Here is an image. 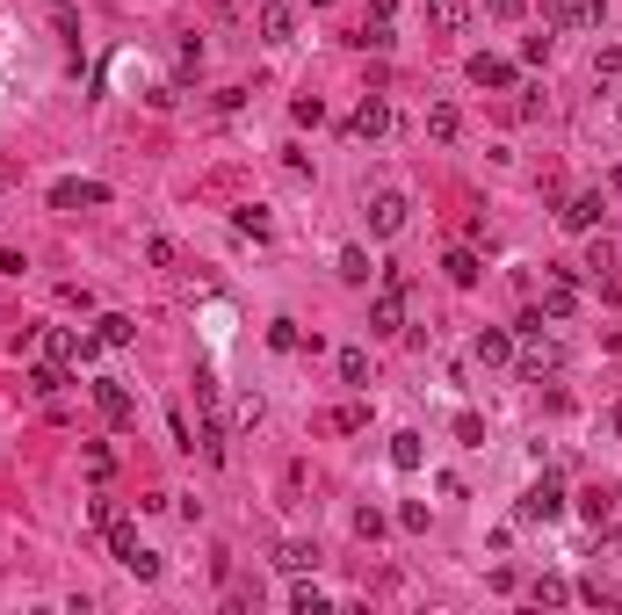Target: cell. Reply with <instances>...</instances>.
Returning a JSON list of instances; mask_svg holds the SVG:
<instances>
[{
	"mask_svg": "<svg viewBox=\"0 0 622 615\" xmlns=\"http://www.w3.org/2000/svg\"><path fill=\"white\" fill-rule=\"evenodd\" d=\"M145 261H152V268H174V239L152 232V239H145Z\"/></svg>",
	"mask_w": 622,
	"mask_h": 615,
	"instance_id": "obj_32",
	"label": "cell"
},
{
	"mask_svg": "<svg viewBox=\"0 0 622 615\" xmlns=\"http://www.w3.org/2000/svg\"><path fill=\"white\" fill-rule=\"evenodd\" d=\"M268 348H283V355H297V348H304V333H297V319H275V326H268Z\"/></svg>",
	"mask_w": 622,
	"mask_h": 615,
	"instance_id": "obj_25",
	"label": "cell"
},
{
	"mask_svg": "<svg viewBox=\"0 0 622 615\" xmlns=\"http://www.w3.org/2000/svg\"><path fill=\"white\" fill-rule=\"evenodd\" d=\"M355 44H362V51H391V22H362Z\"/></svg>",
	"mask_w": 622,
	"mask_h": 615,
	"instance_id": "obj_30",
	"label": "cell"
},
{
	"mask_svg": "<svg viewBox=\"0 0 622 615\" xmlns=\"http://www.w3.org/2000/svg\"><path fill=\"white\" fill-rule=\"evenodd\" d=\"M0 189H8V181H0Z\"/></svg>",
	"mask_w": 622,
	"mask_h": 615,
	"instance_id": "obj_46",
	"label": "cell"
},
{
	"mask_svg": "<svg viewBox=\"0 0 622 615\" xmlns=\"http://www.w3.org/2000/svg\"><path fill=\"white\" fill-rule=\"evenodd\" d=\"M514 369H521L528 384H543V377L565 369V348L543 333V312H521V326H514Z\"/></svg>",
	"mask_w": 622,
	"mask_h": 615,
	"instance_id": "obj_1",
	"label": "cell"
},
{
	"mask_svg": "<svg viewBox=\"0 0 622 615\" xmlns=\"http://www.w3.org/2000/svg\"><path fill=\"white\" fill-rule=\"evenodd\" d=\"M536 601H543V608H557V601H572V587H565L557 572H543V579H536Z\"/></svg>",
	"mask_w": 622,
	"mask_h": 615,
	"instance_id": "obj_31",
	"label": "cell"
},
{
	"mask_svg": "<svg viewBox=\"0 0 622 615\" xmlns=\"http://www.w3.org/2000/svg\"><path fill=\"white\" fill-rule=\"evenodd\" d=\"M406 218H413V203H406V189H377L369 196V232H406Z\"/></svg>",
	"mask_w": 622,
	"mask_h": 615,
	"instance_id": "obj_5",
	"label": "cell"
},
{
	"mask_svg": "<svg viewBox=\"0 0 622 615\" xmlns=\"http://www.w3.org/2000/svg\"><path fill=\"white\" fill-rule=\"evenodd\" d=\"M102 203H109V189H102V181H80V174L51 181V210H102Z\"/></svg>",
	"mask_w": 622,
	"mask_h": 615,
	"instance_id": "obj_6",
	"label": "cell"
},
{
	"mask_svg": "<svg viewBox=\"0 0 622 615\" xmlns=\"http://www.w3.org/2000/svg\"><path fill=\"white\" fill-rule=\"evenodd\" d=\"M232 225H239L246 239H268V232H275V225H268V210H261V203H246V210H239V218H232Z\"/></svg>",
	"mask_w": 622,
	"mask_h": 615,
	"instance_id": "obj_24",
	"label": "cell"
},
{
	"mask_svg": "<svg viewBox=\"0 0 622 615\" xmlns=\"http://www.w3.org/2000/svg\"><path fill=\"white\" fill-rule=\"evenodd\" d=\"M471 355H478L485 369H500V362H514V333H507V326H485L478 341H471Z\"/></svg>",
	"mask_w": 622,
	"mask_h": 615,
	"instance_id": "obj_10",
	"label": "cell"
},
{
	"mask_svg": "<svg viewBox=\"0 0 622 615\" xmlns=\"http://www.w3.org/2000/svg\"><path fill=\"white\" fill-rule=\"evenodd\" d=\"M406 290H413V275L384 268V290L369 297V333H398V326H406Z\"/></svg>",
	"mask_w": 622,
	"mask_h": 615,
	"instance_id": "obj_2",
	"label": "cell"
},
{
	"mask_svg": "<svg viewBox=\"0 0 622 615\" xmlns=\"http://www.w3.org/2000/svg\"><path fill=\"white\" fill-rule=\"evenodd\" d=\"M369 275H377V268H369V254H362V246H340V283H369Z\"/></svg>",
	"mask_w": 622,
	"mask_h": 615,
	"instance_id": "obj_20",
	"label": "cell"
},
{
	"mask_svg": "<svg viewBox=\"0 0 622 615\" xmlns=\"http://www.w3.org/2000/svg\"><path fill=\"white\" fill-rule=\"evenodd\" d=\"M261 37H268V44H290V37H297V15L283 8V0H268V8H261Z\"/></svg>",
	"mask_w": 622,
	"mask_h": 615,
	"instance_id": "obj_14",
	"label": "cell"
},
{
	"mask_svg": "<svg viewBox=\"0 0 622 615\" xmlns=\"http://www.w3.org/2000/svg\"><path fill=\"white\" fill-rule=\"evenodd\" d=\"M586 601H594V608H615V587H608V579H586V587H579Z\"/></svg>",
	"mask_w": 622,
	"mask_h": 615,
	"instance_id": "obj_38",
	"label": "cell"
},
{
	"mask_svg": "<svg viewBox=\"0 0 622 615\" xmlns=\"http://www.w3.org/2000/svg\"><path fill=\"white\" fill-rule=\"evenodd\" d=\"M427 131H434V138H442V145H449V138L463 131V116H456L449 102H434V109H427Z\"/></svg>",
	"mask_w": 622,
	"mask_h": 615,
	"instance_id": "obj_21",
	"label": "cell"
},
{
	"mask_svg": "<svg viewBox=\"0 0 622 615\" xmlns=\"http://www.w3.org/2000/svg\"><path fill=\"white\" fill-rule=\"evenodd\" d=\"M95 333H102V348H131V333H138V326L123 319V312H102V319H95Z\"/></svg>",
	"mask_w": 622,
	"mask_h": 615,
	"instance_id": "obj_19",
	"label": "cell"
},
{
	"mask_svg": "<svg viewBox=\"0 0 622 615\" xmlns=\"http://www.w3.org/2000/svg\"><path fill=\"white\" fill-rule=\"evenodd\" d=\"M275 565H283V572H319V543H283V550H275Z\"/></svg>",
	"mask_w": 622,
	"mask_h": 615,
	"instance_id": "obj_16",
	"label": "cell"
},
{
	"mask_svg": "<svg viewBox=\"0 0 622 615\" xmlns=\"http://www.w3.org/2000/svg\"><path fill=\"white\" fill-rule=\"evenodd\" d=\"M44 355H51V362H66V369H80V362H95V355H102V333L51 326V333H44Z\"/></svg>",
	"mask_w": 622,
	"mask_h": 615,
	"instance_id": "obj_3",
	"label": "cell"
},
{
	"mask_svg": "<svg viewBox=\"0 0 622 615\" xmlns=\"http://www.w3.org/2000/svg\"><path fill=\"white\" fill-rule=\"evenodd\" d=\"M398 15V0H369V22H391Z\"/></svg>",
	"mask_w": 622,
	"mask_h": 615,
	"instance_id": "obj_42",
	"label": "cell"
},
{
	"mask_svg": "<svg viewBox=\"0 0 622 615\" xmlns=\"http://www.w3.org/2000/svg\"><path fill=\"white\" fill-rule=\"evenodd\" d=\"M442 268H449V283H456V290H471V283H478V275H485V268H478V254H471V246H449V261H442Z\"/></svg>",
	"mask_w": 622,
	"mask_h": 615,
	"instance_id": "obj_15",
	"label": "cell"
},
{
	"mask_svg": "<svg viewBox=\"0 0 622 615\" xmlns=\"http://www.w3.org/2000/svg\"><path fill=\"white\" fill-rule=\"evenodd\" d=\"M601 210H608V203H601V189H579L565 210H557V218H565V232H594V225H601Z\"/></svg>",
	"mask_w": 622,
	"mask_h": 615,
	"instance_id": "obj_9",
	"label": "cell"
},
{
	"mask_svg": "<svg viewBox=\"0 0 622 615\" xmlns=\"http://www.w3.org/2000/svg\"><path fill=\"white\" fill-rule=\"evenodd\" d=\"M290 608H297V615H326V594H319V587H297Z\"/></svg>",
	"mask_w": 622,
	"mask_h": 615,
	"instance_id": "obj_33",
	"label": "cell"
},
{
	"mask_svg": "<svg viewBox=\"0 0 622 615\" xmlns=\"http://www.w3.org/2000/svg\"><path fill=\"white\" fill-rule=\"evenodd\" d=\"M427 22L442 29V37H456V29L471 22V0H427Z\"/></svg>",
	"mask_w": 622,
	"mask_h": 615,
	"instance_id": "obj_13",
	"label": "cell"
},
{
	"mask_svg": "<svg viewBox=\"0 0 622 615\" xmlns=\"http://www.w3.org/2000/svg\"><path fill=\"white\" fill-rule=\"evenodd\" d=\"M290 116H297V123H319V116H326V102H319V95H297V102H290Z\"/></svg>",
	"mask_w": 622,
	"mask_h": 615,
	"instance_id": "obj_36",
	"label": "cell"
},
{
	"mask_svg": "<svg viewBox=\"0 0 622 615\" xmlns=\"http://www.w3.org/2000/svg\"><path fill=\"white\" fill-rule=\"evenodd\" d=\"M615 189H622V167H615Z\"/></svg>",
	"mask_w": 622,
	"mask_h": 615,
	"instance_id": "obj_43",
	"label": "cell"
},
{
	"mask_svg": "<svg viewBox=\"0 0 622 615\" xmlns=\"http://www.w3.org/2000/svg\"><path fill=\"white\" fill-rule=\"evenodd\" d=\"M340 384H369V355L362 348H340Z\"/></svg>",
	"mask_w": 622,
	"mask_h": 615,
	"instance_id": "obj_26",
	"label": "cell"
},
{
	"mask_svg": "<svg viewBox=\"0 0 622 615\" xmlns=\"http://www.w3.org/2000/svg\"><path fill=\"white\" fill-rule=\"evenodd\" d=\"M579 514L594 521V529H608V521H615V492H601V485H594V492H579Z\"/></svg>",
	"mask_w": 622,
	"mask_h": 615,
	"instance_id": "obj_18",
	"label": "cell"
},
{
	"mask_svg": "<svg viewBox=\"0 0 622 615\" xmlns=\"http://www.w3.org/2000/svg\"><path fill=\"white\" fill-rule=\"evenodd\" d=\"M311 8H326V0H311Z\"/></svg>",
	"mask_w": 622,
	"mask_h": 615,
	"instance_id": "obj_45",
	"label": "cell"
},
{
	"mask_svg": "<svg viewBox=\"0 0 622 615\" xmlns=\"http://www.w3.org/2000/svg\"><path fill=\"white\" fill-rule=\"evenodd\" d=\"M232 427H261V398H254V391H246L239 406H232Z\"/></svg>",
	"mask_w": 622,
	"mask_h": 615,
	"instance_id": "obj_35",
	"label": "cell"
},
{
	"mask_svg": "<svg viewBox=\"0 0 622 615\" xmlns=\"http://www.w3.org/2000/svg\"><path fill=\"white\" fill-rule=\"evenodd\" d=\"M22 268H29V261L15 254V246H0V275H22Z\"/></svg>",
	"mask_w": 622,
	"mask_h": 615,
	"instance_id": "obj_41",
	"label": "cell"
},
{
	"mask_svg": "<svg viewBox=\"0 0 622 615\" xmlns=\"http://www.w3.org/2000/svg\"><path fill=\"white\" fill-rule=\"evenodd\" d=\"M123 572H138V579H160V550H145V543H138L131 558H123Z\"/></svg>",
	"mask_w": 622,
	"mask_h": 615,
	"instance_id": "obj_29",
	"label": "cell"
},
{
	"mask_svg": "<svg viewBox=\"0 0 622 615\" xmlns=\"http://www.w3.org/2000/svg\"><path fill=\"white\" fill-rule=\"evenodd\" d=\"M514 514H521V521H557V514H565V478H550V471H543L536 485L521 492V507H514Z\"/></svg>",
	"mask_w": 622,
	"mask_h": 615,
	"instance_id": "obj_4",
	"label": "cell"
},
{
	"mask_svg": "<svg viewBox=\"0 0 622 615\" xmlns=\"http://www.w3.org/2000/svg\"><path fill=\"white\" fill-rule=\"evenodd\" d=\"M333 435H362V427H369V406H333Z\"/></svg>",
	"mask_w": 622,
	"mask_h": 615,
	"instance_id": "obj_22",
	"label": "cell"
},
{
	"mask_svg": "<svg viewBox=\"0 0 622 615\" xmlns=\"http://www.w3.org/2000/svg\"><path fill=\"white\" fill-rule=\"evenodd\" d=\"M391 131V102L384 95H362V109L348 116V138H384Z\"/></svg>",
	"mask_w": 622,
	"mask_h": 615,
	"instance_id": "obj_8",
	"label": "cell"
},
{
	"mask_svg": "<svg viewBox=\"0 0 622 615\" xmlns=\"http://www.w3.org/2000/svg\"><path fill=\"white\" fill-rule=\"evenodd\" d=\"M572 304H579L572 275H550V290H543V304H536V312H543V319H572Z\"/></svg>",
	"mask_w": 622,
	"mask_h": 615,
	"instance_id": "obj_12",
	"label": "cell"
},
{
	"mask_svg": "<svg viewBox=\"0 0 622 615\" xmlns=\"http://www.w3.org/2000/svg\"><path fill=\"white\" fill-rule=\"evenodd\" d=\"M109 550H116V565H123V558H131V550H138V529H131V521H123V514L109 521Z\"/></svg>",
	"mask_w": 622,
	"mask_h": 615,
	"instance_id": "obj_23",
	"label": "cell"
},
{
	"mask_svg": "<svg viewBox=\"0 0 622 615\" xmlns=\"http://www.w3.org/2000/svg\"><path fill=\"white\" fill-rule=\"evenodd\" d=\"M485 8H492V15H500V22H514V15L528 8V0H485Z\"/></svg>",
	"mask_w": 622,
	"mask_h": 615,
	"instance_id": "obj_40",
	"label": "cell"
},
{
	"mask_svg": "<svg viewBox=\"0 0 622 615\" xmlns=\"http://www.w3.org/2000/svg\"><path fill=\"white\" fill-rule=\"evenodd\" d=\"M51 8H66V0H51Z\"/></svg>",
	"mask_w": 622,
	"mask_h": 615,
	"instance_id": "obj_44",
	"label": "cell"
},
{
	"mask_svg": "<svg viewBox=\"0 0 622 615\" xmlns=\"http://www.w3.org/2000/svg\"><path fill=\"white\" fill-rule=\"evenodd\" d=\"M29 391H37V398H58V391H66V362H37V369H29Z\"/></svg>",
	"mask_w": 622,
	"mask_h": 615,
	"instance_id": "obj_17",
	"label": "cell"
},
{
	"mask_svg": "<svg viewBox=\"0 0 622 615\" xmlns=\"http://www.w3.org/2000/svg\"><path fill=\"white\" fill-rule=\"evenodd\" d=\"M601 15H608V0H579V29H594Z\"/></svg>",
	"mask_w": 622,
	"mask_h": 615,
	"instance_id": "obj_39",
	"label": "cell"
},
{
	"mask_svg": "<svg viewBox=\"0 0 622 615\" xmlns=\"http://www.w3.org/2000/svg\"><path fill=\"white\" fill-rule=\"evenodd\" d=\"M95 406H102L109 427H131V420H138V398L123 391V377H95Z\"/></svg>",
	"mask_w": 622,
	"mask_h": 615,
	"instance_id": "obj_7",
	"label": "cell"
},
{
	"mask_svg": "<svg viewBox=\"0 0 622 615\" xmlns=\"http://www.w3.org/2000/svg\"><path fill=\"white\" fill-rule=\"evenodd\" d=\"M543 22L550 29H579V0H543Z\"/></svg>",
	"mask_w": 622,
	"mask_h": 615,
	"instance_id": "obj_28",
	"label": "cell"
},
{
	"mask_svg": "<svg viewBox=\"0 0 622 615\" xmlns=\"http://www.w3.org/2000/svg\"><path fill=\"white\" fill-rule=\"evenodd\" d=\"M615 73H622V44H608V51H601V58H594V80H601V87H608V80H615Z\"/></svg>",
	"mask_w": 622,
	"mask_h": 615,
	"instance_id": "obj_34",
	"label": "cell"
},
{
	"mask_svg": "<svg viewBox=\"0 0 622 615\" xmlns=\"http://www.w3.org/2000/svg\"><path fill=\"white\" fill-rule=\"evenodd\" d=\"M463 73H471V87H514V66H507V58H492V51H478Z\"/></svg>",
	"mask_w": 622,
	"mask_h": 615,
	"instance_id": "obj_11",
	"label": "cell"
},
{
	"mask_svg": "<svg viewBox=\"0 0 622 615\" xmlns=\"http://www.w3.org/2000/svg\"><path fill=\"white\" fill-rule=\"evenodd\" d=\"M391 464L398 471H420V435H391Z\"/></svg>",
	"mask_w": 622,
	"mask_h": 615,
	"instance_id": "obj_27",
	"label": "cell"
},
{
	"mask_svg": "<svg viewBox=\"0 0 622 615\" xmlns=\"http://www.w3.org/2000/svg\"><path fill=\"white\" fill-rule=\"evenodd\" d=\"M456 442H485V420L478 413H456Z\"/></svg>",
	"mask_w": 622,
	"mask_h": 615,
	"instance_id": "obj_37",
	"label": "cell"
}]
</instances>
